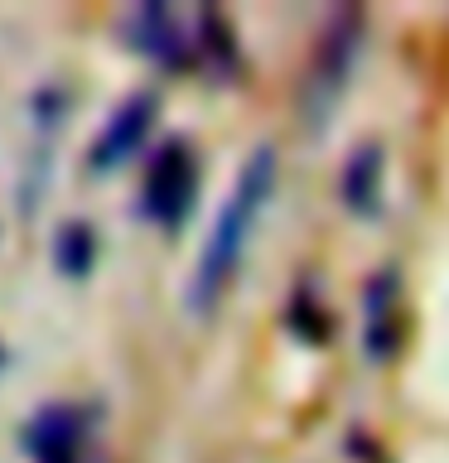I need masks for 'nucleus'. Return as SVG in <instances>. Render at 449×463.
Segmentation results:
<instances>
[{"mask_svg": "<svg viewBox=\"0 0 449 463\" xmlns=\"http://www.w3.org/2000/svg\"><path fill=\"white\" fill-rule=\"evenodd\" d=\"M198 194V159L184 140H165L145 169V188H140V213L155 227H179Z\"/></svg>", "mask_w": 449, "mask_h": 463, "instance_id": "2", "label": "nucleus"}, {"mask_svg": "<svg viewBox=\"0 0 449 463\" xmlns=\"http://www.w3.org/2000/svg\"><path fill=\"white\" fill-rule=\"evenodd\" d=\"M126 34H130V43H136L145 58H155L159 68L179 72V68H194L198 63V20L184 24L169 5H140V10H130L126 14Z\"/></svg>", "mask_w": 449, "mask_h": 463, "instance_id": "3", "label": "nucleus"}, {"mask_svg": "<svg viewBox=\"0 0 449 463\" xmlns=\"http://www.w3.org/2000/svg\"><path fill=\"white\" fill-rule=\"evenodd\" d=\"M406 318H401V285L396 270H377L362 285V347L372 362H391L401 347Z\"/></svg>", "mask_w": 449, "mask_h": 463, "instance_id": "5", "label": "nucleus"}, {"mask_svg": "<svg viewBox=\"0 0 449 463\" xmlns=\"http://www.w3.org/2000/svg\"><path fill=\"white\" fill-rule=\"evenodd\" d=\"M0 362H5V353H0Z\"/></svg>", "mask_w": 449, "mask_h": 463, "instance_id": "10", "label": "nucleus"}, {"mask_svg": "<svg viewBox=\"0 0 449 463\" xmlns=\"http://www.w3.org/2000/svg\"><path fill=\"white\" fill-rule=\"evenodd\" d=\"M271 194H275V150L261 145V150L242 165L237 188L227 194L223 213H217V222H213V237L198 256L194 285H188V304H194L198 314H208L213 304L223 299V289L232 285V275H237V266H242L246 241H252V232L261 222V213H266Z\"/></svg>", "mask_w": 449, "mask_h": 463, "instance_id": "1", "label": "nucleus"}, {"mask_svg": "<svg viewBox=\"0 0 449 463\" xmlns=\"http://www.w3.org/2000/svg\"><path fill=\"white\" fill-rule=\"evenodd\" d=\"M358 39H362V14L358 10H343L339 20L329 24L324 43H319V58H314V72H310L314 111L333 107V97H339L348 68H353V58H358Z\"/></svg>", "mask_w": 449, "mask_h": 463, "instance_id": "6", "label": "nucleus"}, {"mask_svg": "<svg viewBox=\"0 0 449 463\" xmlns=\"http://www.w3.org/2000/svg\"><path fill=\"white\" fill-rule=\"evenodd\" d=\"M343 203L353 213H377L382 208V150L362 145L343 165Z\"/></svg>", "mask_w": 449, "mask_h": 463, "instance_id": "8", "label": "nucleus"}, {"mask_svg": "<svg viewBox=\"0 0 449 463\" xmlns=\"http://www.w3.org/2000/svg\"><path fill=\"white\" fill-rule=\"evenodd\" d=\"M53 260H58V270H63L68 280L92 275V266H97V232L87 222H63L58 227V241H53Z\"/></svg>", "mask_w": 449, "mask_h": 463, "instance_id": "9", "label": "nucleus"}, {"mask_svg": "<svg viewBox=\"0 0 449 463\" xmlns=\"http://www.w3.org/2000/svg\"><path fill=\"white\" fill-rule=\"evenodd\" d=\"M87 415L78 405H43L24 430V449L34 463H82Z\"/></svg>", "mask_w": 449, "mask_h": 463, "instance_id": "7", "label": "nucleus"}, {"mask_svg": "<svg viewBox=\"0 0 449 463\" xmlns=\"http://www.w3.org/2000/svg\"><path fill=\"white\" fill-rule=\"evenodd\" d=\"M155 116H159V97H155V92L126 97L121 107L111 111V121L101 126V136L92 140V150H87V169H92V174H107V169H116V165H126V159L140 150V140L150 136Z\"/></svg>", "mask_w": 449, "mask_h": 463, "instance_id": "4", "label": "nucleus"}]
</instances>
